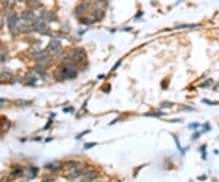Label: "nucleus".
Listing matches in <instances>:
<instances>
[{"instance_id": "obj_1", "label": "nucleus", "mask_w": 219, "mask_h": 182, "mask_svg": "<svg viewBox=\"0 0 219 182\" xmlns=\"http://www.w3.org/2000/svg\"><path fill=\"white\" fill-rule=\"evenodd\" d=\"M68 58L71 60H73L76 64H82L83 61L86 60V51L83 48H76V49H73L69 53V56Z\"/></svg>"}, {"instance_id": "obj_2", "label": "nucleus", "mask_w": 219, "mask_h": 182, "mask_svg": "<svg viewBox=\"0 0 219 182\" xmlns=\"http://www.w3.org/2000/svg\"><path fill=\"white\" fill-rule=\"evenodd\" d=\"M18 23H20V17H18V15L16 12L10 14L7 17V27L11 31V33L15 32L16 29H18Z\"/></svg>"}, {"instance_id": "obj_3", "label": "nucleus", "mask_w": 219, "mask_h": 182, "mask_svg": "<svg viewBox=\"0 0 219 182\" xmlns=\"http://www.w3.org/2000/svg\"><path fill=\"white\" fill-rule=\"evenodd\" d=\"M80 176H82V180L84 182H89V181H93V180L98 178L99 177V172L96 170H94V169H91V170L88 169V170L80 172Z\"/></svg>"}, {"instance_id": "obj_4", "label": "nucleus", "mask_w": 219, "mask_h": 182, "mask_svg": "<svg viewBox=\"0 0 219 182\" xmlns=\"http://www.w3.org/2000/svg\"><path fill=\"white\" fill-rule=\"evenodd\" d=\"M61 47H62L61 41L56 39V38H52V39L50 41V43H49V45H48V48H46V49H48L49 51L57 53V51H60V50H61Z\"/></svg>"}, {"instance_id": "obj_5", "label": "nucleus", "mask_w": 219, "mask_h": 182, "mask_svg": "<svg viewBox=\"0 0 219 182\" xmlns=\"http://www.w3.org/2000/svg\"><path fill=\"white\" fill-rule=\"evenodd\" d=\"M35 14L32 11V10H23L21 14H20V19H22L23 21L26 22H32L34 19H35Z\"/></svg>"}, {"instance_id": "obj_6", "label": "nucleus", "mask_w": 219, "mask_h": 182, "mask_svg": "<svg viewBox=\"0 0 219 182\" xmlns=\"http://www.w3.org/2000/svg\"><path fill=\"white\" fill-rule=\"evenodd\" d=\"M40 17L45 21V22H51V21H56V16L55 14H52L49 10H43L40 14Z\"/></svg>"}, {"instance_id": "obj_7", "label": "nucleus", "mask_w": 219, "mask_h": 182, "mask_svg": "<svg viewBox=\"0 0 219 182\" xmlns=\"http://www.w3.org/2000/svg\"><path fill=\"white\" fill-rule=\"evenodd\" d=\"M48 56H49V50L48 49H43V50H39V51L34 53V59L36 61L40 60V59H44V58H48Z\"/></svg>"}, {"instance_id": "obj_8", "label": "nucleus", "mask_w": 219, "mask_h": 182, "mask_svg": "<svg viewBox=\"0 0 219 182\" xmlns=\"http://www.w3.org/2000/svg\"><path fill=\"white\" fill-rule=\"evenodd\" d=\"M88 9H89V5H88L86 3H82L79 6H77V9H76V15L78 16V15L80 14V16H83V15H85V12L88 11Z\"/></svg>"}, {"instance_id": "obj_9", "label": "nucleus", "mask_w": 219, "mask_h": 182, "mask_svg": "<svg viewBox=\"0 0 219 182\" xmlns=\"http://www.w3.org/2000/svg\"><path fill=\"white\" fill-rule=\"evenodd\" d=\"M79 165H80V164H79L78 161H68V162H66L65 165H63V168L67 169V170L71 169V171H72V170H74V169H76L77 166H79Z\"/></svg>"}, {"instance_id": "obj_10", "label": "nucleus", "mask_w": 219, "mask_h": 182, "mask_svg": "<svg viewBox=\"0 0 219 182\" xmlns=\"http://www.w3.org/2000/svg\"><path fill=\"white\" fill-rule=\"evenodd\" d=\"M32 29V26L31 25H22V26H18V31L22 32V33H27Z\"/></svg>"}, {"instance_id": "obj_11", "label": "nucleus", "mask_w": 219, "mask_h": 182, "mask_svg": "<svg viewBox=\"0 0 219 182\" xmlns=\"http://www.w3.org/2000/svg\"><path fill=\"white\" fill-rule=\"evenodd\" d=\"M198 27L197 25H180V26H177L175 28L177 29H181V28H196Z\"/></svg>"}, {"instance_id": "obj_12", "label": "nucleus", "mask_w": 219, "mask_h": 182, "mask_svg": "<svg viewBox=\"0 0 219 182\" xmlns=\"http://www.w3.org/2000/svg\"><path fill=\"white\" fill-rule=\"evenodd\" d=\"M46 168L50 169V170H52V171H55V170H57L60 166H59V164L55 162V164H49V165H46Z\"/></svg>"}, {"instance_id": "obj_13", "label": "nucleus", "mask_w": 219, "mask_h": 182, "mask_svg": "<svg viewBox=\"0 0 219 182\" xmlns=\"http://www.w3.org/2000/svg\"><path fill=\"white\" fill-rule=\"evenodd\" d=\"M212 82H213L212 80H208V81H206L205 83H202V84H201L200 87H201V88H203V87H208V86H211V84H212Z\"/></svg>"}, {"instance_id": "obj_14", "label": "nucleus", "mask_w": 219, "mask_h": 182, "mask_svg": "<svg viewBox=\"0 0 219 182\" xmlns=\"http://www.w3.org/2000/svg\"><path fill=\"white\" fill-rule=\"evenodd\" d=\"M94 145H96V143L95 142H93V143H85V149H89V148H91V147H94Z\"/></svg>"}, {"instance_id": "obj_15", "label": "nucleus", "mask_w": 219, "mask_h": 182, "mask_svg": "<svg viewBox=\"0 0 219 182\" xmlns=\"http://www.w3.org/2000/svg\"><path fill=\"white\" fill-rule=\"evenodd\" d=\"M121 64H122V60H118V61L115 64V66L112 67V71H116V70L118 68V66H121Z\"/></svg>"}, {"instance_id": "obj_16", "label": "nucleus", "mask_w": 219, "mask_h": 182, "mask_svg": "<svg viewBox=\"0 0 219 182\" xmlns=\"http://www.w3.org/2000/svg\"><path fill=\"white\" fill-rule=\"evenodd\" d=\"M5 60H6V59H5V55H4V54H3L1 51H0V64L5 62Z\"/></svg>"}, {"instance_id": "obj_17", "label": "nucleus", "mask_w": 219, "mask_h": 182, "mask_svg": "<svg viewBox=\"0 0 219 182\" xmlns=\"http://www.w3.org/2000/svg\"><path fill=\"white\" fill-rule=\"evenodd\" d=\"M163 113H152V114H146V116H161Z\"/></svg>"}, {"instance_id": "obj_18", "label": "nucleus", "mask_w": 219, "mask_h": 182, "mask_svg": "<svg viewBox=\"0 0 219 182\" xmlns=\"http://www.w3.org/2000/svg\"><path fill=\"white\" fill-rule=\"evenodd\" d=\"M63 111H65V113H73V111H74V109H73V108L71 106V108H67V109H65Z\"/></svg>"}, {"instance_id": "obj_19", "label": "nucleus", "mask_w": 219, "mask_h": 182, "mask_svg": "<svg viewBox=\"0 0 219 182\" xmlns=\"http://www.w3.org/2000/svg\"><path fill=\"white\" fill-rule=\"evenodd\" d=\"M173 105H174L173 103H162V104H161L162 108H163V106H173Z\"/></svg>"}, {"instance_id": "obj_20", "label": "nucleus", "mask_w": 219, "mask_h": 182, "mask_svg": "<svg viewBox=\"0 0 219 182\" xmlns=\"http://www.w3.org/2000/svg\"><path fill=\"white\" fill-rule=\"evenodd\" d=\"M198 126H200L198 123H191V125H190L189 127H190V129H192V130H195V129H197V127H198Z\"/></svg>"}, {"instance_id": "obj_21", "label": "nucleus", "mask_w": 219, "mask_h": 182, "mask_svg": "<svg viewBox=\"0 0 219 182\" xmlns=\"http://www.w3.org/2000/svg\"><path fill=\"white\" fill-rule=\"evenodd\" d=\"M89 132H90V131H89V130H86V131H84V132H83V133H80V135H78V136H77V138H78V139H79V138H82V136H84V135H86V133H89Z\"/></svg>"}, {"instance_id": "obj_22", "label": "nucleus", "mask_w": 219, "mask_h": 182, "mask_svg": "<svg viewBox=\"0 0 219 182\" xmlns=\"http://www.w3.org/2000/svg\"><path fill=\"white\" fill-rule=\"evenodd\" d=\"M110 89H111V87H110V86H105L102 90H104V92H108V90H110Z\"/></svg>"}, {"instance_id": "obj_23", "label": "nucleus", "mask_w": 219, "mask_h": 182, "mask_svg": "<svg viewBox=\"0 0 219 182\" xmlns=\"http://www.w3.org/2000/svg\"><path fill=\"white\" fill-rule=\"evenodd\" d=\"M3 26H4V21H3V19H1V17H0V29L3 28Z\"/></svg>"}, {"instance_id": "obj_24", "label": "nucleus", "mask_w": 219, "mask_h": 182, "mask_svg": "<svg viewBox=\"0 0 219 182\" xmlns=\"http://www.w3.org/2000/svg\"><path fill=\"white\" fill-rule=\"evenodd\" d=\"M198 137H200V133H195V135H194V137H192V139H197Z\"/></svg>"}, {"instance_id": "obj_25", "label": "nucleus", "mask_w": 219, "mask_h": 182, "mask_svg": "<svg viewBox=\"0 0 219 182\" xmlns=\"http://www.w3.org/2000/svg\"><path fill=\"white\" fill-rule=\"evenodd\" d=\"M214 89H215V90H218V92H219V84H217V86H215V88H214Z\"/></svg>"}, {"instance_id": "obj_26", "label": "nucleus", "mask_w": 219, "mask_h": 182, "mask_svg": "<svg viewBox=\"0 0 219 182\" xmlns=\"http://www.w3.org/2000/svg\"><path fill=\"white\" fill-rule=\"evenodd\" d=\"M98 78H99V80H100V78H104V75H99Z\"/></svg>"}, {"instance_id": "obj_27", "label": "nucleus", "mask_w": 219, "mask_h": 182, "mask_svg": "<svg viewBox=\"0 0 219 182\" xmlns=\"http://www.w3.org/2000/svg\"><path fill=\"white\" fill-rule=\"evenodd\" d=\"M17 2H20V3H25V2H27V0H17Z\"/></svg>"}, {"instance_id": "obj_28", "label": "nucleus", "mask_w": 219, "mask_h": 182, "mask_svg": "<svg viewBox=\"0 0 219 182\" xmlns=\"http://www.w3.org/2000/svg\"><path fill=\"white\" fill-rule=\"evenodd\" d=\"M0 81H1V74H0Z\"/></svg>"}, {"instance_id": "obj_29", "label": "nucleus", "mask_w": 219, "mask_h": 182, "mask_svg": "<svg viewBox=\"0 0 219 182\" xmlns=\"http://www.w3.org/2000/svg\"><path fill=\"white\" fill-rule=\"evenodd\" d=\"M12 2H13V0H12Z\"/></svg>"}]
</instances>
